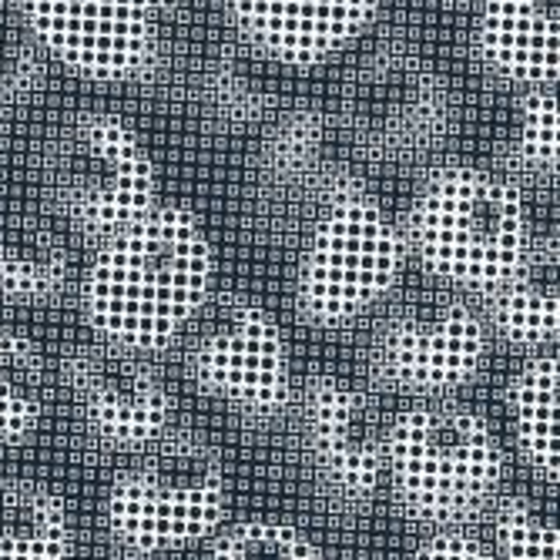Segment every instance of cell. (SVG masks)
Here are the masks:
<instances>
[{
	"label": "cell",
	"instance_id": "cell-1",
	"mask_svg": "<svg viewBox=\"0 0 560 560\" xmlns=\"http://www.w3.org/2000/svg\"><path fill=\"white\" fill-rule=\"evenodd\" d=\"M215 252L198 219L155 206L105 238L84 279V310L101 339L138 352L172 346L209 299Z\"/></svg>",
	"mask_w": 560,
	"mask_h": 560
},
{
	"label": "cell",
	"instance_id": "cell-2",
	"mask_svg": "<svg viewBox=\"0 0 560 560\" xmlns=\"http://www.w3.org/2000/svg\"><path fill=\"white\" fill-rule=\"evenodd\" d=\"M406 248L450 285L490 292L530 245L521 188L477 165H450L420 191Z\"/></svg>",
	"mask_w": 560,
	"mask_h": 560
},
{
	"label": "cell",
	"instance_id": "cell-3",
	"mask_svg": "<svg viewBox=\"0 0 560 560\" xmlns=\"http://www.w3.org/2000/svg\"><path fill=\"white\" fill-rule=\"evenodd\" d=\"M386 470L413 517L460 524L497 493L503 453L474 410L446 402L417 406L386 430Z\"/></svg>",
	"mask_w": 560,
	"mask_h": 560
},
{
	"label": "cell",
	"instance_id": "cell-4",
	"mask_svg": "<svg viewBox=\"0 0 560 560\" xmlns=\"http://www.w3.org/2000/svg\"><path fill=\"white\" fill-rule=\"evenodd\" d=\"M108 493V524L135 550H172L215 534L225 514L219 453L195 433H159Z\"/></svg>",
	"mask_w": 560,
	"mask_h": 560
},
{
	"label": "cell",
	"instance_id": "cell-5",
	"mask_svg": "<svg viewBox=\"0 0 560 560\" xmlns=\"http://www.w3.org/2000/svg\"><path fill=\"white\" fill-rule=\"evenodd\" d=\"M406 262V238L376 201L336 191L319 215L299 266V305L316 323L355 319L383 299Z\"/></svg>",
	"mask_w": 560,
	"mask_h": 560
},
{
	"label": "cell",
	"instance_id": "cell-6",
	"mask_svg": "<svg viewBox=\"0 0 560 560\" xmlns=\"http://www.w3.org/2000/svg\"><path fill=\"white\" fill-rule=\"evenodd\" d=\"M50 195L91 238H112L155 209V165L135 131L112 115L71 121L47 151Z\"/></svg>",
	"mask_w": 560,
	"mask_h": 560
},
{
	"label": "cell",
	"instance_id": "cell-7",
	"mask_svg": "<svg viewBox=\"0 0 560 560\" xmlns=\"http://www.w3.org/2000/svg\"><path fill=\"white\" fill-rule=\"evenodd\" d=\"M191 376L252 413H276L289 399V349L276 319L242 295L206 299L185 326Z\"/></svg>",
	"mask_w": 560,
	"mask_h": 560
},
{
	"label": "cell",
	"instance_id": "cell-8",
	"mask_svg": "<svg viewBox=\"0 0 560 560\" xmlns=\"http://www.w3.org/2000/svg\"><path fill=\"white\" fill-rule=\"evenodd\" d=\"M44 55L97 81L135 78L155 50L159 0H18Z\"/></svg>",
	"mask_w": 560,
	"mask_h": 560
},
{
	"label": "cell",
	"instance_id": "cell-9",
	"mask_svg": "<svg viewBox=\"0 0 560 560\" xmlns=\"http://www.w3.org/2000/svg\"><path fill=\"white\" fill-rule=\"evenodd\" d=\"M487 352V329L467 302L427 295L399 305L376 339L380 373L413 393H446L467 383Z\"/></svg>",
	"mask_w": 560,
	"mask_h": 560
},
{
	"label": "cell",
	"instance_id": "cell-10",
	"mask_svg": "<svg viewBox=\"0 0 560 560\" xmlns=\"http://www.w3.org/2000/svg\"><path fill=\"white\" fill-rule=\"evenodd\" d=\"M65 376L81 420L97 440L138 450L168 430L172 402L144 352L97 339L68 355Z\"/></svg>",
	"mask_w": 560,
	"mask_h": 560
},
{
	"label": "cell",
	"instance_id": "cell-11",
	"mask_svg": "<svg viewBox=\"0 0 560 560\" xmlns=\"http://www.w3.org/2000/svg\"><path fill=\"white\" fill-rule=\"evenodd\" d=\"M305 433L323 474L349 497H370L386 470V427L373 399L339 376H319L305 396Z\"/></svg>",
	"mask_w": 560,
	"mask_h": 560
},
{
	"label": "cell",
	"instance_id": "cell-12",
	"mask_svg": "<svg viewBox=\"0 0 560 560\" xmlns=\"http://www.w3.org/2000/svg\"><path fill=\"white\" fill-rule=\"evenodd\" d=\"M376 8L380 0H229L245 37L289 65L329 58L376 18Z\"/></svg>",
	"mask_w": 560,
	"mask_h": 560
},
{
	"label": "cell",
	"instance_id": "cell-13",
	"mask_svg": "<svg viewBox=\"0 0 560 560\" xmlns=\"http://www.w3.org/2000/svg\"><path fill=\"white\" fill-rule=\"evenodd\" d=\"M477 50L493 74L514 84H557V0H487Z\"/></svg>",
	"mask_w": 560,
	"mask_h": 560
},
{
	"label": "cell",
	"instance_id": "cell-14",
	"mask_svg": "<svg viewBox=\"0 0 560 560\" xmlns=\"http://www.w3.org/2000/svg\"><path fill=\"white\" fill-rule=\"evenodd\" d=\"M487 299L490 319L506 342L524 349L550 346L560 329L557 245L530 238L521 262L487 292Z\"/></svg>",
	"mask_w": 560,
	"mask_h": 560
},
{
	"label": "cell",
	"instance_id": "cell-15",
	"mask_svg": "<svg viewBox=\"0 0 560 560\" xmlns=\"http://www.w3.org/2000/svg\"><path fill=\"white\" fill-rule=\"evenodd\" d=\"M74 524L58 493L31 480L0 483V557H68Z\"/></svg>",
	"mask_w": 560,
	"mask_h": 560
},
{
	"label": "cell",
	"instance_id": "cell-16",
	"mask_svg": "<svg viewBox=\"0 0 560 560\" xmlns=\"http://www.w3.org/2000/svg\"><path fill=\"white\" fill-rule=\"evenodd\" d=\"M511 413L530 467L557 483V352L547 346L517 373L511 386Z\"/></svg>",
	"mask_w": 560,
	"mask_h": 560
},
{
	"label": "cell",
	"instance_id": "cell-17",
	"mask_svg": "<svg viewBox=\"0 0 560 560\" xmlns=\"http://www.w3.org/2000/svg\"><path fill=\"white\" fill-rule=\"evenodd\" d=\"M71 259L58 235L37 225L0 232V295L40 302L58 295L68 282Z\"/></svg>",
	"mask_w": 560,
	"mask_h": 560
},
{
	"label": "cell",
	"instance_id": "cell-18",
	"mask_svg": "<svg viewBox=\"0 0 560 560\" xmlns=\"http://www.w3.org/2000/svg\"><path fill=\"white\" fill-rule=\"evenodd\" d=\"M47 402V370L34 342L0 326V440L34 433Z\"/></svg>",
	"mask_w": 560,
	"mask_h": 560
},
{
	"label": "cell",
	"instance_id": "cell-19",
	"mask_svg": "<svg viewBox=\"0 0 560 560\" xmlns=\"http://www.w3.org/2000/svg\"><path fill=\"white\" fill-rule=\"evenodd\" d=\"M493 537H497L500 553L514 560H553L560 553L550 506L521 493L500 500Z\"/></svg>",
	"mask_w": 560,
	"mask_h": 560
},
{
	"label": "cell",
	"instance_id": "cell-20",
	"mask_svg": "<svg viewBox=\"0 0 560 560\" xmlns=\"http://www.w3.org/2000/svg\"><path fill=\"white\" fill-rule=\"evenodd\" d=\"M209 557L229 560H313L323 550L302 530L276 521H248L235 524L209 544Z\"/></svg>",
	"mask_w": 560,
	"mask_h": 560
},
{
	"label": "cell",
	"instance_id": "cell-21",
	"mask_svg": "<svg viewBox=\"0 0 560 560\" xmlns=\"http://www.w3.org/2000/svg\"><path fill=\"white\" fill-rule=\"evenodd\" d=\"M44 47L27 27L21 8H0V101L21 97L40 81Z\"/></svg>",
	"mask_w": 560,
	"mask_h": 560
},
{
	"label": "cell",
	"instance_id": "cell-22",
	"mask_svg": "<svg viewBox=\"0 0 560 560\" xmlns=\"http://www.w3.org/2000/svg\"><path fill=\"white\" fill-rule=\"evenodd\" d=\"M521 159L537 172H557V88L537 84L524 101Z\"/></svg>",
	"mask_w": 560,
	"mask_h": 560
},
{
	"label": "cell",
	"instance_id": "cell-23",
	"mask_svg": "<svg viewBox=\"0 0 560 560\" xmlns=\"http://www.w3.org/2000/svg\"><path fill=\"white\" fill-rule=\"evenodd\" d=\"M417 553H423V557H477V560L490 557V550L464 530H440L427 544H420Z\"/></svg>",
	"mask_w": 560,
	"mask_h": 560
},
{
	"label": "cell",
	"instance_id": "cell-24",
	"mask_svg": "<svg viewBox=\"0 0 560 560\" xmlns=\"http://www.w3.org/2000/svg\"><path fill=\"white\" fill-rule=\"evenodd\" d=\"M159 4H168V0H159Z\"/></svg>",
	"mask_w": 560,
	"mask_h": 560
}]
</instances>
